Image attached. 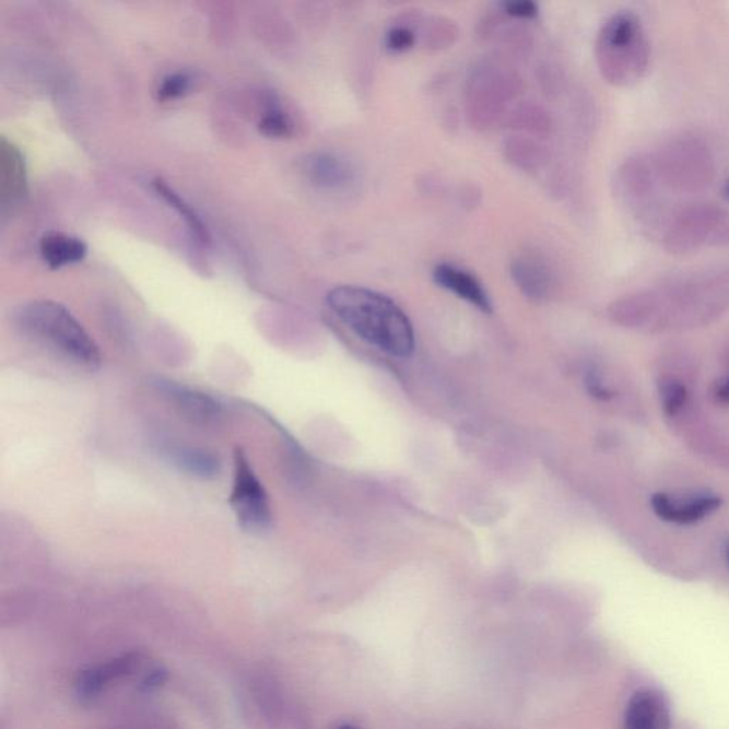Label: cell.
<instances>
[{
  "label": "cell",
  "instance_id": "1",
  "mask_svg": "<svg viewBox=\"0 0 729 729\" xmlns=\"http://www.w3.org/2000/svg\"><path fill=\"white\" fill-rule=\"evenodd\" d=\"M728 307L729 266H721L625 296L613 314L624 324L654 326L672 319H704Z\"/></svg>",
  "mask_w": 729,
  "mask_h": 729
},
{
  "label": "cell",
  "instance_id": "2",
  "mask_svg": "<svg viewBox=\"0 0 729 729\" xmlns=\"http://www.w3.org/2000/svg\"><path fill=\"white\" fill-rule=\"evenodd\" d=\"M332 313L362 340L398 357L415 350V332L407 314L392 299L355 285L333 289L327 296Z\"/></svg>",
  "mask_w": 729,
  "mask_h": 729
},
{
  "label": "cell",
  "instance_id": "3",
  "mask_svg": "<svg viewBox=\"0 0 729 729\" xmlns=\"http://www.w3.org/2000/svg\"><path fill=\"white\" fill-rule=\"evenodd\" d=\"M13 324L26 341L74 368L94 373L102 366V352L91 333L64 305L50 299L23 304Z\"/></svg>",
  "mask_w": 729,
  "mask_h": 729
},
{
  "label": "cell",
  "instance_id": "4",
  "mask_svg": "<svg viewBox=\"0 0 729 729\" xmlns=\"http://www.w3.org/2000/svg\"><path fill=\"white\" fill-rule=\"evenodd\" d=\"M651 55L647 27L630 9L613 13L597 35V68L611 86H636L650 70Z\"/></svg>",
  "mask_w": 729,
  "mask_h": 729
},
{
  "label": "cell",
  "instance_id": "5",
  "mask_svg": "<svg viewBox=\"0 0 729 729\" xmlns=\"http://www.w3.org/2000/svg\"><path fill=\"white\" fill-rule=\"evenodd\" d=\"M654 172L665 196H697L717 177L712 145L695 134H680L650 150Z\"/></svg>",
  "mask_w": 729,
  "mask_h": 729
},
{
  "label": "cell",
  "instance_id": "6",
  "mask_svg": "<svg viewBox=\"0 0 729 729\" xmlns=\"http://www.w3.org/2000/svg\"><path fill=\"white\" fill-rule=\"evenodd\" d=\"M657 235L671 256L729 247V209L712 201L684 202L668 211Z\"/></svg>",
  "mask_w": 729,
  "mask_h": 729
},
{
  "label": "cell",
  "instance_id": "7",
  "mask_svg": "<svg viewBox=\"0 0 729 729\" xmlns=\"http://www.w3.org/2000/svg\"><path fill=\"white\" fill-rule=\"evenodd\" d=\"M614 192L620 204L644 227L658 233L668 213L654 172L650 152L628 155L614 173Z\"/></svg>",
  "mask_w": 729,
  "mask_h": 729
},
{
  "label": "cell",
  "instance_id": "8",
  "mask_svg": "<svg viewBox=\"0 0 729 729\" xmlns=\"http://www.w3.org/2000/svg\"><path fill=\"white\" fill-rule=\"evenodd\" d=\"M230 506L238 525L249 533H264L270 529L272 512L264 484L257 477L246 451H234V477Z\"/></svg>",
  "mask_w": 729,
  "mask_h": 729
},
{
  "label": "cell",
  "instance_id": "9",
  "mask_svg": "<svg viewBox=\"0 0 729 729\" xmlns=\"http://www.w3.org/2000/svg\"><path fill=\"white\" fill-rule=\"evenodd\" d=\"M153 385L180 415L196 425H214L223 418V407L217 399L202 390L166 378L154 379Z\"/></svg>",
  "mask_w": 729,
  "mask_h": 729
},
{
  "label": "cell",
  "instance_id": "10",
  "mask_svg": "<svg viewBox=\"0 0 729 729\" xmlns=\"http://www.w3.org/2000/svg\"><path fill=\"white\" fill-rule=\"evenodd\" d=\"M650 503L658 519L667 524L694 525L717 512L722 505V498L712 493L685 498L657 493Z\"/></svg>",
  "mask_w": 729,
  "mask_h": 729
},
{
  "label": "cell",
  "instance_id": "11",
  "mask_svg": "<svg viewBox=\"0 0 729 729\" xmlns=\"http://www.w3.org/2000/svg\"><path fill=\"white\" fill-rule=\"evenodd\" d=\"M623 729H672L670 703L661 691H636L625 707Z\"/></svg>",
  "mask_w": 729,
  "mask_h": 729
},
{
  "label": "cell",
  "instance_id": "12",
  "mask_svg": "<svg viewBox=\"0 0 729 729\" xmlns=\"http://www.w3.org/2000/svg\"><path fill=\"white\" fill-rule=\"evenodd\" d=\"M304 173L310 185L321 190H341L354 181L355 171L350 162L338 154L317 152L304 162Z\"/></svg>",
  "mask_w": 729,
  "mask_h": 729
},
{
  "label": "cell",
  "instance_id": "13",
  "mask_svg": "<svg viewBox=\"0 0 729 729\" xmlns=\"http://www.w3.org/2000/svg\"><path fill=\"white\" fill-rule=\"evenodd\" d=\"M136 665H138V657L134 654H127V656L113 658L105 665L87 668L77 681L78 697L82 701L97 698L109 689L113 681L129 675Z\"/></svg>",
  "mask_w": 729,
  "mask_h": 729
},
{
  "label": "cell",
  "instance_id": "14",
  "mask_svg": "<svg viewBox=\"0 0 729 729\" xmlns=\"http://www.w3.org/2000/svg\"><path fill=\"white\" fill-rule=\"evenodd\" d=\"M434 280L442 289L458 295L466 303L474 305L483 313H491L492 303L486 290L483 289L481 281L470 272L456 266L439 264L435 268Z\"/></svg>",
  "mask_w": 729,
  "mask_h": 729
},
{
  "label": "cell",
  "instance_id": "15",
  "mask_svg": "<svg viewBox=\"0 0 729 729\" xmlns=\"http://www.w3.org/2000/svg\"><path fill=\"white\" fill-rule=\"evenodd\" d=\"M40 256L51 270L78 264L87 256L86 243L63 233H47L40 239Z\"/></svg>",
  "mask_w": 729,
  "mask_h": 729
},
{
  "label": "cell",
  "instance_id": "16",
  "mask_svg": "<svg viewBox=\"0 0 729 729\" xmlns=\"http://www.w3.org/2000/svg\"><path fill=\"white\" fill-rule=\"evenodd\" d=\"M510 274L521 293L533 301H543L550 293L552 275L543 261L533 257H520L512 262Z\"/></svg>",
  "mask_w": 729,
  "mask_h": 729
},
{
  "label": "cell",
  "instance_id": "17",
  "mask_svg": "<svg viewBox=\"0 0 729 729\" xmlns=\"http://www.w3.org/2000/svg\"><path fill=\"white\" fill-rule=\"evenodd\" d=\"M167 459L178 470L200 479H213L219 477L221 460L213 451L191 446H172L166 449Z\"/></svg>",
  "mask_w": 729,
  "mask_h": 729
},
{
  "label": "cell",
  "instance_id": "18",
  "mask_svg": "<svg viewBox=\"0 0 729 729\" xmlns=\"http://www.w3.org/2000/svg\"><path fill=\"white\" fill-rule=\"evenodd\" d=\"M0 162H2V192L3 201L8 196L12 197V201L21 199L25 192V163H23L22 155L16 148L8 144L7 140L2 141V149H0Z\"/></svg>",
  "mask_w": 729,
  "mask_h": 729
},
{
  "label": "cell",
  "instance_id": "19",
  "mask_svg": "<svg viewBox=\"0 0 729 729\" xmlns=\"http://www.w3.org/2000/svg\"><path fill=\"white\" fill-rule=\"evenodd\" d=\"M153 188L154 191L172 207V209L180 214L181 219H185L188 230H190L192 237H195L197 242L201 244L210 243L209 228L205 227L200 215L196 213L190 204H187L185 199H181L171 186L166 185L163 180H160V178L153 181Z\"/></svg>",
  "mask_w": 729,
  "mask_h": 729
},
{
  "label": "cell",
  "instance_id": "20",
  "mask_svg": "<svg viewBox=\"0 0 729 729\" xmlns=\"http://www.w3.org/2000/svg\"><path fill=\"white\" fill-rule=\"evenodd\" d=\"M506 157L524 171H533L544 158V150L533 140L515 138L506 141Z\"/></svg>",
  "mask_w": 729,
  "mask_h": 729
},
{
  "label": "cell",
  "instance_id": "21",
  "mask_svg": "<svg viewBox=\"0 0 729 729\" xmlns=\"http://www.w3.org/2000/svg\"><path fill=\"white\" fill-rule=\"evenodd\" d=\"M258 129L271 139H285L294 133V121L279 105L268 107L266 115L261 117Z\"/></svg>",
  "mask_w": 729,
  "mask_h": 729
},
{
  "label": "cell",
  "instance_id": "22",
  "mask_svg": "<svg viewBox=\"0 0 729 729\" xmlns=\"http://www.w3.org/2000/svg\"><path fill=\"white\" fill-rule=\"evenodd\" d=\"M512 125L529 133L543 134L550 130L549 117L538 106L517 107L512 113Z\"/></svg>",
  "mask_w": 729,
  "mask_h": 729
},
{
  "label": "cell",
  "instance_id": "23",
  "mask_svg": "<svg viewBox=\"0 0 729 729\" xmlns=\"http://www.w3.org/2000/svg\"><path fill=\"white\" fill-rule=\"evenodd\" d=\"M689 398L686 388L680 380L667 378L660 383V401L668 416H675L684 408Z\"/></svg>",
  "mask_w": 729,
  "mask_h": 729
},
{
  "label": "cell",
  "instance_id": "24",
  "mask_svg": "<svg viewBox=\"0 0 729 729\" xmlns=\"http://www.w3.org/2000/svg\"><path fill=\"white\" fill-rule=\"evenodd\" d=\"M191 82L190 74L186 72L168 73L158 84L157 96L162 102L177 101L190 91Z\"/></svg>",
  "mask_w": 729,
  "mask_h": 729
},
{
  "label": "cell",
  "instance_id": "25",
  "mask_svg": "<svg viewBox=\"0 0 729 729\" xmlns=\"http://www.w3.org/2000/svg\"><path fill=\"white\" fill-rule=\"evenodd\" d=\"M415 44L416 33L411 27L403 25L390 27L387 33V39H385V45H387L388 49L397 51V54L412 49Z\"/></svg>",
  "mask_w": 729,
  "mask_h": 729
},
{
  "label": "cell",
  "instance_id": "26",
  "mask_svg": "<svg viewBox=\"0 0 729 729\" xmlns=\"http://www.w3.org/2000/svg\"><path fill=\"white\" fill-rule=\"evenodd\" d=\"M502 8L506 15L517 19H533L539 13L538 4L530 0H513V2L503 3Z\"/></svg>",
  "mask_w": 729,
  "mask_h": 729
},
{
  "label": "cell",
  "instance_id": "27",
  "mask_svg": "<svg viewBox=\"0 0 729 729\" xmlns=\"http://www.w3.org/2000/svg\"><path fill=\"white\" fill-rule=\"evenodd\" d=\"M167 680V672L164 670H154L150 672L148 677L143 681H141L140 689L141 691H145V693H149V691H154L157 690L158 686H162L164 683H166Z\"/></svg>",
  "mask_w": 729,
  "mask_h": 729
},
{
  "label": "cell",
  "instance_id": "28",
  "mask_svg": "<svg viewBox=\"0 0 729 729\" xmlns=\"http://www.w3.org/2000/svg\"><path fill=\"white\" fill-rule=\"evenodd\" d=\"M715 397H717L719 402H729V378L717 385V389H715Z\"/></svg>",
  "mask_w": 729,
  "mask_h": 729
},
{
  "label": "cell",
  "instance_id": "29",
  "mask_svg": "<svg viewBox=\"0 0 729 729\" xmlns=\"http://www.w3.org/2000/svg\"><path fill=\"white\" fill-rule=\"evenodd\" d=\"M724 197H726V200L729 204V180H727L726 185H724Z\"/></svg>",
  "mask_w": 729,
  "mask_h": 729
},
{
  "label": "cell",
  "instance_id": "30",
  "mask_svg": "<svg viewBox=\"0 0 729 729\" xmlns=\"http://www.w3.org/2000/svg\"><path fill=\"white\" fill-rule=\"evenodd\" d=\"M338 729H361V728H357L355 726H351V724H345V726H342Z\"/></svg>",
  "mask_w": 729,
  "mask_h": 729
},
{
  "label": "cell",
  "instance_id": "31",
  "mask_svg": "<svg viewBox=\"0 0 729 729\" xmlns=\"http://www.w3.org/2000/svg\"><path fill=\"white\" fill-rule=\"evenodd\" d=\"M727 557H728V563H729V548H728V554H727Z\"/></svg>",
  "mask_w": 729,
  "mask_h": 729
}]
</instances>
